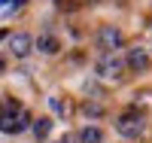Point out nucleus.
<instances>
[{
	"instance_id": "obj_15",
	"label": "nucleus",
	"mask_w": 152,
	"mask_h": 143,
	"mask_svg": "<svg viewBox=\"0 0 152 143\" xmlns=\"http://www.w3.org/2000/svg\"><path fill=\"white\" fill-rule=\"evenodd\" d=\"M3 37H6V31H0V40H3Z\"/></svg>"
},
{
	"instance_id": "obj_7",
	"label": "nucleus",
	"mask_w": 152,
	"mask_h": 143,
	"mask_svg": "<svg viewBox=\"0 0 152 143\" xmlns=\"http://www.w3.org/2000/svg\"><path fill=\"white\" fill-rule=\"evenodd\" d=\"M37 49H40L43 55H55V52L61 49V43L55 40V37H40V43H37Z\"/></svg>"
},
{
	"instance_id": "obj_3",
	"label": "nucleus",
	"mask_w": 152,
	"mask_h": 143,
	"mask_svg": "<svg viewBox=\"0 0 152 143\" xmlns=\"http://www.w3.org/2000/svg\"><path fill=\"white\" fill-rule=\"evenodd\" d=\"M125 70V61L116 55V52H104V55L97 58V73L104 76V79H119Z\"/></svg>"
},
{
	"instance_id": "obj_2",
	"label": "nucleus",
	"mask_w": 152,
	"mask_h": 143,
	"mask_svg": "<svg viewBox=\"0 0 152 143\" xmlns=\"http://www.w3.org/2000/svg\"><path fill=\"white\" fill-rule=\"evenodd\" d=\"M119 134L122 137H140L143 134V128H146V119H143V113H137V110H128V113H122L119 116Z\"/></svg>"
},
{
	"instance_id": "obj_16",
	"label": "nucleus",
	"mask_w": 152,
	"mask_h": 143,
	"mask_svg": "<svg viewBox=\"0 0 152 143\" xmlns=\"http://www.w3.org/2000/svg\"><path fill=\"white\" fill-rule=\"evenodd\" d=\"M0 70H3V58H0Z\"/></svg>"
},
{
	"instance_id": "obj_1",
	"label": "nucleus",
	"mask_w": 152,
	"mask_h": 143,
	"mask_svg": "<svg viewBox=\"0 0 152 143\" xmlns=\"http://www.w3.org/2000/svg\"><path fill=\"white\" fill-rule=\"evenodd\" d=\"M28 125H31V113L24 110L15 98H6L3 103H0V131L18 134V131H24Z\"/></svg>"
},
{
	"instance_id": "obj_8",
	"label": "nucleus",
	"mask_w": 152,
	"mask_h": 143,
	"mask_svg": "<svg viewBox=\"0 0 152 143\" xmlns=\"http://www.w3.org/2000/svg\"><path fill=\"white\" fill-rule=\"evenodd\" d=\"M49 131H52V119H46V116H43V119H34V134L40 137V140H43Z\"/></svg>"
},
{
	"instance_id": "obj_14",
	"label": "nucleus",
	"mask_w": 152,
	"mask_h": 143,
	"mask_svg": "<svg viewBox=\"0 0 152 143\" xmlns=\"http://www.w3.org/2000/svg\"><path fill=\"white\" fill-rule=\"evenodd\" d=\"M6 3H9V0H0V6H6Z\"/></svg>"
},
{
	"instance_id": "obj_5",
	"label": "nucleus",
	"mask_w": 152,
	"mask_h": 143,
	"mask_svg": "<svg viewBox=\"0 0 152 143\" xmlns=\"http://www.w3.org/2000/svg\"><path fill=\"white\" fill-rule=\"evenodd\" d=\"M128 64H131L137 73H143V70L149 67V55H146L143 49H131V52H128Z\"/></svg>"
},
{
	"instance_id": "obj_10",
	"label": "nucleus",
	"mask_w": 152,
	"mask_h": 143,
	"mask_svg": "<svg viewBox=\"0 0 152 143\" xmlns=\"http://www.w3.org/2000/svg\"><path fill=\"white\" fill-rule=\"evenodd\" d=\"M52 107L61 113V116H70L73 113V103H67V100H61V98H52Z\"/></svg>"
},
{
	"instance_id": "obj_11",
	"label": "nucleus",
	"mask_w": 152,
	"mask_h": 143,
	"mask_svg": "<svg viewBox=\"0 0 152 143\" xmlns=\"http://www.w3.org/2000/svg\"><path fill=\"white\" fill-rule=\"evenodd\" d=\"M82 110H85L88 116H100V113H104V107H100V103H91V100H88V103H85Z\"/></svg>"
},
{
	"instance_id": "obj_12",
	"label": "nucleus",
	"mask_w": 152,
	"mask_h": 143,
	"mask_svg": "<svg viewBox=\"0 0 152 143\" xmlns=\"http://www.w3.org/2000/svg\"><path fill=\"white\" fill-rule=\"evenodd\" d=\"M58 9H76V0H55Z\"/></svg>"
},
{
	"instance_id": "obj_13",
	"label": "nucleus",
	"mask_w": 152,
	"mask_h": 143,
	"mask_svg": "<svg viewBox=\"0 0 152 143\" xmlns=\"http://www.w3.org/2000/svg\"><path fill=\"white\" fill-rule=\"evenodd\" d=\"M61 143H76V137H73V134H67V137L61 140Z\"/></svg>"
},
{
	"instance_id": "obj_4",
	"label": "nucleus",
	"mask_w": 152,
	"mask_h": 143,
	"mask_svg": "<svg viewBox=\"0 0 152 143\" xmlns=\"http://www.w3.org/2000/svg\"><path fill=\"white\" fill-rule=\"evenodd\" d=\"M97 46L104 49V52L119 49V46H122V31H119V28H113V24H104V28L97 31Z\"/></svg>"
},
{
	"instance_id": "obj_9",
	"label": "nucleus",
	"mask_w": 152,
	"mask_h": 143,
	"mask_svg": "<svg viewBox=\"0 0 152 143\" xmlns=\"http://www.w3.org/2000/svg\"><path fill=\"white\" fill-rule=\"evenodd\" d=\"M79 140H82V143H100V140H104V134H100L97 128H82Z\"/></svg>"
},
{
	"instance_id": "obj_6",
	"label": "nucleus",
	"mask_w": 152,
	"mask_h": 143,
	"mask_svg": "<svg viewBox=\"0 0 152 143\" xmlns=\"http://www.w3.org/2000/svg\"><path fill=\"white\" fill-rule=\"evenodd\" d=\"M12 52H15V55H28L31 52V37L28 34H12Z\"/></svg>"
}]
</instances>
